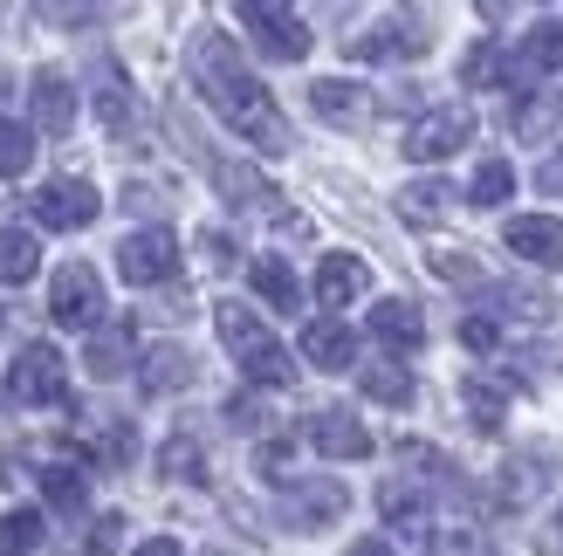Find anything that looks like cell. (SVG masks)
I'll return each mask as SVG.
<instances>
[{
  "mask_svg": "<svg viewBox=\"0 0 563 556\" xmlns=\"http://www.w3.org/2000/svg\"><path fill=\"white\" fill-rule=\"evenodd\" d=\"M309 110H317L323 124H364L372 118V90L364 82H351V76H323V82H309Z\"/></svg>",
  "mask_w": 563,
  "mask_h": 556,
  "instance_id": "cell-15",
  "label": "cell"
},
{
  "mask_svg": "<svg viewBox=\"0 0 563 556\" xmlns=\"http://www.w3.org/2000/svg\"><path fill=\"white\" fill-rule=\"evenodd\" d=\"M372 337L385 351H419V344H427V316H419L406 296H385L378 310H372Z\"/></svg>",
  "mask_w": 563,
  "mask_h": 556,
  "instance_id": "cell-20",
  "label": "cell"
},
{
  "mask_svg": "<svg viewBox=\"0 0 563 556\" xmlns=\"http://www.w3.org/2000/svg\"><path fill=\"white\" fill-rule=\"evenodd\" d=\"M200 378V365H192V351H179V344H152L145 351V365H137V385L158 399V392H186V385Z\"/></svg>",
  "mask_w": 563,
  "mask_h": 556,
  "instance_id": "cell-21",
  "label": "cell"
},
{
  "mask_svg": "<svg viewBox=\"0 0 563 556\" xmlns=\"http://www.w3.org/2000/svg\"><path fill=\"white\" fill-rule=\"evenodd\" d=\"M461 82H467V90H495V82H509V55H501L495 42H474L467 63H461Z\"/></svg>",
  "mask_w": 563,
  "mask_h": 556,
  "instance_id": "cell-35",
  "label": "cell"
},
{
  "mask_svg": "<svg viewBox=\"0 0 563 556\" xmlns=\"http://www.w3.org/2000/svg\"><path fill=\"white\" fill-rule=\"evenodd\" d=\"M27 165H35V124L0 118V179H21Z\"/></svg>",
  "mask_w": 563,
  "mask_h": 556,
  "instance_id": "cell-34",
  "label": "cell"
},
{
  "mask_svg": "<svg viewBox=\"0 0 563 556\" xmlns=\"http://www.w3.org/2000/svg\"><path fill=\"white\" fill-rule=\"evenodd\" d=\"M213 330H220V344L234 351L241 378H255V385H289V378H296L289 351L268 337V323L247 310V302H213Z\"/></svg>",
  "mask_w": 563,
  "mask_h": 556,
  "instance_id": "cell-2",
  "label": "cell"
},
{
  "mask_svg": "<svg viewBox=\"0 0 563 556\" xmlns=\"http://www.w3.org/2000/svg\"><path fill=\"white\" fill-rule=\"evenodd\" d=\"M131 351H137L131 316H103L90 330V344H82V365H90V378H124L131 371Z\"/></svg>",
  "mask_w": 563,
  "mask_h": 556,
  "instance_id": "cell-13",
  "label": "cell"
},
{
  "mask_svg": "<svg viewBox=\"0 0 563 556\" xmlns=\"http://www.w3.org/2000/svg\"><path fill=\"white\" fill-rule=\"evenodd\" d=\"M556 118H563L556 97H529V103H516V137H529V145H537V137L556 131Z\"/></svg>",
  "mask_w": 563,
  "mask_h": 556,
  "instance_id": "cell-36",
  "label": "cell"
},
{
  "mask_svg": "<svg viewBox=\"0 0 563 556\" xmlns=\"http://www.w3.org/2000/svg\"><path fill=\"white\" fill-rule=\"evenodd\" d=\"M42 536H48V522L35 509H8V515H0V556H35Z\"/></svg>",
  "mask_w": 563,
  "mask_h": 556,
  "instance_id": "cell-32",
  "label": "cell"
},
{
  "mask_svg": "<svg viewBox=\"0 0 563 556\" xmlns=\"http://www.w3.org/2000/svg\"><path fill=\"white\" fill-rule=\"evenodd\" d=\"M556 536H563V509H556Z\"/></svg>",
  "mask_w": 563,
  "mask_h": 556,
  "instance_id": "cell-45",
  "label": "cell"
},
{
  "mask_svg": "<svg viewBox=\"0 0 563 556\" xmlns=\"http://www.w3.org/2000/svg\"><path fill=\"white\" fill-rule=\"evenodd\" d=\"M69 399V365L55 344H21L8 371V405H63Z\"/></svg>",
  "mask_w": 563,
  "mask_h": 556,
  "instance_id": "cell-3",
  "label": "cell"
},
{
  "mask_svg": "<svg viewBox=\"0 0 563 556\" xmlns=\"http://www.w3.org/2000/svg\"><path fill=\"white\" fill-rule=\"evenodd\" d=\"M118 275L131 289H158V282H173L179 275V241L165 234V227H137L118 241Z\"/></svg>",
  "mask_w": 563,
  "mask_h": 556,
  "instance_id": "cell-7",
  "label": "cell"
},
{
  "mask_svg": "<svg viewBox=\"0 0 563 556\" xmlns=\"http://www.w3.org/2000/svg\"><path fill=\"white\" fill-rule=\"evenodd\" d=\"M357 378H364V399H378V405H412V371L399 365V357L357 365Z\"/></svg>",
  "mask_w": 563,
  "mask_h": 556,
  "instance_id": "cell-28",
  "label": "cell"
},
{
  "mask_svg": "<svg viewBox=\"0 0 563 556\" xmlns=\"http://www.w3.org/2000/svg\"><path fill=\"white\" fill-rule=\"evenodd\" d=\"M550 69H563V21H537L522 35V48L509 55V82H537Z\"/></svg>",
  "mask_w": 563,
  "mask_h": 556,
  "instance_id": "cell-18",
  "label": "cell"
},
{
  "mask_svg": "<svg viewBox=\"0 0 563 556\" xmlns=\"http://www.w3.org/2000/svg\"><path fill=\"white\" fill-rule=\"evenodd\" d=\"M378 515H385V530H399V536L433 530V502H427V488H419L412 475H391L378 488Z\"/></svg>",
  "mask_w": 563,
  "mask_h": 556,
  "instance_id": "cell-14",
  "label": "cell"
},
{
  "mask_svg": "<svg viewBox=\"0 0 563 556\" xmlns=\"http://www.w3.org/2000/svg\"><path fill=\"white\" fill-rule=\"evenodd\" d=\"M131 556H186V549H179V543H173V536H152V543H137V549H131Z\"/></svg>",
  "mask_w": 563,
  "mask_h": 556,
  "instance_id": "cell-43",
  "label": "cell"
},
{
  "mask_svg": "<svg viewBox=\"0 0 563 556\" xmlns=\"http://www.w3.org/2000/svg\"><path fill=\"white\" fill-rule=\"evenodd\" d=\"M537 186L550 192V200H563V145H556V158L543 165V173H537Z\"/></svg>",
  "mask_w": 563,
  "mask_h": 556,
  "instance_id": "cell-42",
  "label": "cell"
},
{
  "mask_svg": "<svg viewBox=\"0 0 563 556\" xmlns=\"http://www.w3.org/2000/svg\"><path fill=\"white\" fill-rule=\"evenodd\" d=\"M461 344H467V351H495V323H488V316H467V323H461Z\"/></svg>",
  "mask_w": 563,
  "mask_h": 556,
  "instance_id": "cell-41",
  "label": "cell"
},
{
  "mask_svg": "<svg viewBox=\"0 0 563 556\" xmlns=\"http://www.w3.org/2000/svg\"><path fill=\"white\" fill-rule=\"evenodd\" d=\"M344 509H351V494H344V481H330V475L296 481L289 494H282V522H289V530H330Z\"/></svg>",
  "mask_w": 563,
  "mask_h": 556,
  "instance_id": "cell-10",
  "label": "cell"
},
{
  "mask_svg": "<svg viewBox=\"0 0 563 556\" xmlns=\"http://www.w3.org/2000/svg\"><path fill=\"white\" fill-rule=\"evenodd\" d=\"M302 357H309L317 371H351V365H357V337H351V323H336V316L302 323Z\"/></svg>",
  "mask_w": 563,
  "mask_h": 556,
  "instance_id": "cell-17",
  "label": "cell"
},
{
  "mask_svg": "<svg viewBox=\"0 0 563 556\" xmlns=\"http://www.w3.org/2000/svg\"><path fill=\"white\" fill-rule=\"evenodd\" d=\"M35 268H42V241L21 227H0V289L35 282Z\"/></svg>",
  "mask_w": 563,
  "mask_h": 556,
  "instance_id": "cell-24",
  "label": "cell"
},
{
  "mask_svg": "<svg viewBox=\"0 0 563 556\" xmlns=\"http://www.w3.org/2000/svg\"><path fill=\"white\" fill-rule=\"evenodd\" d=\"M192 82H200V97L220 110V124H228L241 145H255V152H289V124H282L275 97L255 82V69L241 63L234 35H213V27H200V35H192Z\"/></svg>",
  "mask_w": 563,
  "mask_h": 556,
  "instance_id": "cell-1",
  "label": "cell"
},
{
  "mask_svg": "<svg viewBox=\"0 0 563 556\" xmlns=\"http://www.w3.org/2000/svg\"><path fill=\"white\" fill-rule=\"evenodd\" d=\"M543 481H550V454H516V460H509V475H501V502L522 509Z\"/></svg>",
  "mask_w": 563,
  "mask_h": 556,
  "instance_id": "cell-31",
  "label": "cell"
},
{
  "mask_svg": "<svg viewBox=\"0 0 563 556\" xmlns=\"http://www.w3.org/2000/svg\"><path fill=\"white\" fill-rule=\"evenodd\" d=\"M309 447L317 454H330V460H364L372 454V433H364V420H351V412H317L309 420Z\"/></svg>",
  "mask_w": 563,
  "mask_h": 556,
  "instance_id": "cell-16",
  "label": "cell"
},
{
  "mask_svg": "<svg viewBox=\"0 0 563 556\" xmlns=\"http://www.w3.org/2000/svg\"><path fill=\"white\" fill-rule=\"evenodd\" d=\"M344 556H385V543H378V536H364V543H351Z\"/></svg>",
  "mask_w": 563,
  "mask_h": 556,
  "instance_id": "cell-44",
  "label": "cell"
},
{
  "mask_svg": "<svg viewBox=\"0 0 563 556\" xmlns=\"http://www.w3.org/2000/svg\"><path fill=\"white\" fill-rule=\"evenodd\" d=\"M454 200H461V192L446 186V179H412V186L399 192V213H406V220H419V227H433V220L454 213Z\"/></svg>",
  "mask_w": 563,
  "mask_h": 556,
  "instance_id": "cell-26",
  "label": "cell"
},
{
  "mask_svg": "<svg viewBox=\"0 0 563 556\" xmlns=\"http://www.w3.org/2000/svg\"><path fill=\"white\" fill-rule=\"evenodd\" d=\"M42 494H48V509L82 515V502H90V475L69 467V460H55V467H42Z\"/></svg>",
  "mask_w": 563,
  "mask_h": 556,
  "instance_id": "cell-30",
  "label": "cell"
},
{
  "mask_svg": "<svg viewBox=\"0 0 563 556\" xmlns=\"http://www.w3.org/2000/svg\"><path fill=\"white\" fill-rule=\"evenodd\" d=\"M501 241H509V255L529 262V268H563V220H550V213H516L509 227H501Z\"/></svg>",
  "mask_w": 563,
  "mask_h": 556,
  "instance_id": "cell-11",
  "label": "cell"
},
{
  "mask_svg": "<svg viewBox=\"0 0 563 556\" xmlns=\"http://www.w3.org/2000/svg\"><path fill=\"white\" fill-rule=\"evenodd\" d=\"M48 316L63 323V330H90L103 323V275L90 262H69V268H55V282H48Z\"/></svg>",
  "mask_w": 563,
  "mask_h": 556,
  "instance_id": "cell-5",
  "label": "cell"
},
{
  "mask_svg": "<svg viewBox=\"0 0 563 556\" xmlns=\"http://www.w3.org/2000/svg\"><path fill=\"white\" fill-rule=\"evenodd\" d=\"M433 35L419 14H391L378 27H364V35H351V63H406V55H427Z\"/></svg>",
  "mask_w": 563,
  "mask_h": 556,
  "instance_id": "cell-9",
  "label": "cell"
},
{
  "mask_svg": "<svg viewBox=\"0 0 563 556\" xmlns=\"http://www.w3.org/2000/svg\"><path fill=\"white\" fill-rule=\"evenodd\" d=\"M509 192H516V165L509 158H482V165H474V179H467V200L474 207H501Z\"/></svg>",
  "mask_w": 563,
  "mask_h": 556,
  "instance_id": "cell-33",
  "label": "cell"
},
{
  "mask_svg": "<svg viewBox=\"0 0 563 556\" xmlns=\"http://www.w3.org/2000/svg\"><path fill=\"white\" fill-rule=\"evenodd\" d=\"M158 475H165V481H192V488H200V481H207V447H200L192 433H173V440L158 447Z\"/></svg>",
  "mask_w": 563,
  "mask_h": 556,
  "instance_id": "cell-29",
  "label": "cell"
},
{
  "mask_svg": "<svg viewBox=\"0 0 563 556\" xmlns=\"http://www.w3.org/2000/svg\"><path fill=\"white\" fill-rule=\"evenodd\" d=\"M364 282H372V268H364L357 255H323V268H317V302H323V310H344V302L364 296Z\"/></svg>",
  "mask_w": 563,
  "mask_h": 556,
  "instance_id": "cell-22",
  "label": "cell"
},
{
  "mask_svg": "<svg viewBox=\"0 0 563 556\" xmlns=\"http://www.w3.org/2000/svg\"><path fill=\"white\" fill-rule=\"evenodd\" d=\"M467 412H474V426L482 433H501V392L488 378H467Z\"/></svg>",
  "mask_w": 563,
  "mask_h": 556,
  "instance_id": "cell-38",
  "label": "cell"
},
{
  "mask_svg": "<svg viewBox=\"0 0 563 556\" xmlns=\"http://www.w3.org/2000/svg\"><path fill=\"white\" fill-rule=\"evenodd\" d=\"M97 118H103L110 137H124V131H131V82H124L118 63H103V69H97Z\"/></svg>",
  "mask_w": 563,
  "mask_h": 556,
  "instance_id": "cell-27",
  "label": "cell"
},
{
  "mask_svg": "<svg viewBox=\"0 0 563 556\" xmlns=\"http://www.w3.org/2000/svg\"><path fill=\"white\" fill-rule=\"evenodd\" d=\"M82 454H90L97 467H124V460L137 454L131 420H97V426H82Z\"/></svg>",
  "mask_w": 563,
  "mask_h": 556,
  "instance_id": "cell-25",
  "label": "cell"
},
{
  "mask_svg": "<svg viewBox=\"0 0 563 556\" xmlns=\"http://www.w3.org/2000/svg\"><path fill=\"white\" fill-rule=\"evenodd\" d=\"M90 556H110V549H124V515H97L90 522V543H82Z\"/></svg>",
  "mask_w": 563,
  "mask_h": 556,
  "instance_id": "cell-39",
  "label": "cell"
},
{
  "mask_svg": "<svg viewBox=\"0 0 563 556\" xmlns=\"http://www.w3.org/2000/svg\"><path fill=\"white\" fill-rule=\"evenodd\" d=\"M27 213H35V227H48V234H76L103 213V200H97V186H82V179H55L27 200Z\"/></svg>",
  "mask_w": 563,
  "mask_h": 556,
  "instance_id": "cell-8",
  "label": "cell"
},
{
  "mask_svg": "<svg viewBox=\"0 0 563 556\" xmlns=\"http://www.w3.org/2000/svg\"><path fill=\"white\" fill-rule=\"evenodd\" d=\"M200 268L207 275H228L234 268V241L228 234H200Z\"/></svg>",
  "mask_w": 563,
  "mask_h": 556,
  "instance_id": "cell-40",
  "label": "cell"
},
{
  "mask_svg": "<svg viewBox=\"0 0 563 556\" xmlns=\"http://www.w3.org/2000/svg\"><path fill=\"white\" fill-rule=\"evenodd\" d=\"M461 145H474V110L467 103H440V110H427V118H412L406 124V158L412 165H440V158H454Z\"/></svg>",
  "mask_w": 563,
  "mask_h": 556,
  "instance_id": "cell-4",
  "label": "cell"
},
{
  "mask_svg": "<svg viewBox=\"0 0 563 556\" xmlns=\"http://www.w3.org/2000/svg\"><path fill=\"white\" fill-rule=\"evenodd\" d=\"M213 186H220V200L241 207V213H268L282 192L255 173V165H234V158H213Z\"/></svg>",
  "mask_w": 563,
  "mask_h": 556,
  "instance_id": "cell-19",
  "label": "cell"
},
{
  "mask_svg": "<svg viewBox=\"0 0 563 556\" xmlns=\"http://www.w3.org/2000/svg\"><path fill=\"white\" fill-rule=\"evenodd\" d=\"M247 282H255V296L268 302V310H302V282H296V268L282 262V255H255Z\"/></svg>",
  "mask_w": 563,
  "mask_h": 556,
  "instance_id": "cell-23",
  "label": "cell"
},
{
  "mask_svg": "<svg viewBox=\"0 0 563 556\" xmlns=\"http://www.w3.org/2000/svg\"><path fill=\"white\" fill-rule=\"evenodd\" d=\"M433 556H488V536L474 522H446V530H433Z\"/></svg>",
  "mask_w": 563,
  "mask_h": 556,
  "instance_id": "cell-37",
  "label": "cell"
},
{
  "mask_svg": "<svg viewBox=\"0 0 563 556\" xmlns=\"http://www.w3.org/2000/svg\"><path fill=\"white\" fill-rule=\"evenodd\" d=\"M241 27L255 35V48L268 63H302L309 55V21L296 8H275V0H241Z\"/></svg>",
  "mask_w": 563,
  "mask_h": 556,
  "instance_id": "cell-6",
  "label": "cell"
},
{
  "mask_svg": "<svg viewBox=\"0 0 563 556\" xmlns=\"http://www.w3.org/2000/svg\"><path fill=\"white\" fill-rule=\"evenodd\" d=\"M27 103H35V131L42 137H69L76 131V82L63 69H42L27 82Z\"/></svg>",
  "mask_w": 563,
  "mask_h": 556,
  "instance_id": "cell-12",
  "label": "cell"
}]
</instances>
